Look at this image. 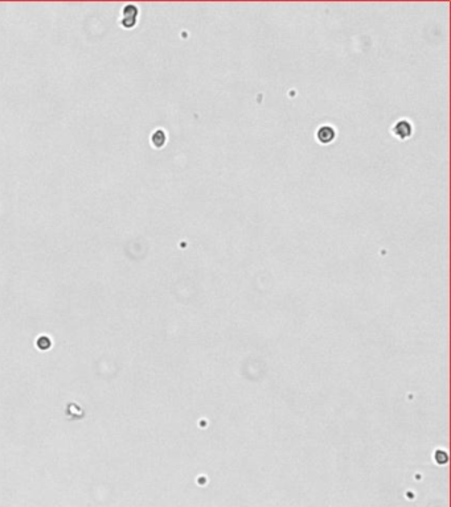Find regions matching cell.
I'll return each mask as SVG.
<instances>
[{"label":"cell","mask_w":451,"mask_h":507,"mask_svg":"<svg viewBox=\"0 0 451 507\" xmlns=\"http://www.w3.org/2000/svg\"><path fill=\"white\" fill-rule=\"evenodd\" d=\"M317 138L321 144H330L332 143L335 140V138H336V131H335L334 127L321 126L319 127V130H318Z\"/></svg>","instance_id":"obj_2"},{"label":"cell","mask_w":451,"mask_h":507,"mask_svg":"<svg viewBox=\"0 0 451 507\" xmlns=\"http://www.w3.org/2000/svg\"><path fill=\"white\" fill-rule=\"evenodd\" d=\"M393 134L401 140H405L410 138L413 134V127L412 123L408 121H397L393 127Z\"/></svg>","instance_id":"obj_1"}]
</instances>
